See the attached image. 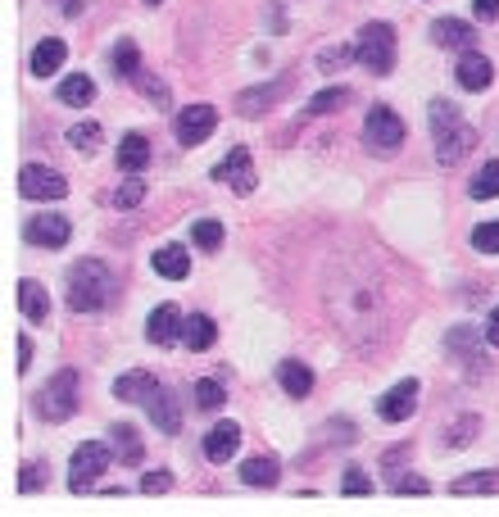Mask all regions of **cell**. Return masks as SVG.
Wrapping results in <instances>:
<instances>
[{
	"label": "cell",
	"instance_id": "6da1fadb",
	"mask_svg": "<svg viewBox=\"0 0 499 517\" xmlns=\"http://www.w3.org/2000/svg\"><path fill=\"white\" fill-rule=\"evenodd\" d=\"M118 277L109 273L100 259H82L69 273V309L73 313H100L105 304H114Z\"/></svg>",
	"mask_w": 499,
	"mask_h": 517
},
{
	"label": "cell",
	"instance_id": "7a4b0ae2",
	"mask_svg": "<svg viewBox=\"0 0 499 517\" xmlns=\"http://www.w3.org/2000/svg\"><path fill=\"white\" fill-rule=\"evenodd\" d=\"M431 132H436V159H441L445 168L459 164V159L477 146V132L463 123V114L450 100H431Z\"/></svg>",
	"mask_w": 499,
	"mask_h": 517
},
{
	"label": "cell",
	"instance_id": "3957f363",
	"mask_svg": "<svg viewBox=\"0 0 499 517\" xmlns=\"http://www.w3.org/2000/svg\"><path fill=\"white\" fill-rule=\"evenodd\" d=\"M78 413V372L73 368H59L55 377L41 386L37 395V418L46 422H69Z\"/></svg>",
	"mask_w": 499,
	"mask_h": 517
},
{
	"label": "cell",
	"instance_id": "277c9868",
	"mask_svg": "<svg viewBox=\"0 0 499 517\" xmlns=\"http://www.w3.org/2000/svg\"><path fill=\"white\" fill-rule=\"evenodd\" d=\"M354 50H359L363 69L377 73V78H386V73L395 69V28H391V23H363Z\"/></svg>",
	"mask_w": 499,
	"mask_h": 517
},
{
	"label": "cell",
	"instance_id": "5b68a950",
	"mask_svg": "<svg viewBox=\"0 0 499 517\" xmlns=\"http://www.w3.org/2000/svg\"><path fill=\"white\" fill-rule=\"evenodd\" d=\"M363 146H368L372 155H386V159L404 146V123L391 105L368 109V118H363Z\"/></svg>",
	"mask_w": 499,
	"mask_h": 517
},
{
	"label": "cell",
	"instance_id": "8992f818",
	"mask_svg": "<svg viewBox=\"0 0 499 517\" xmlns=\"http://www.w3.org/2000/svg\"><path fill=\"white\" fill-rule=\"evenodd\" d=\"M109 468V449L100 440H87V445L73 449V463H69V490L82 495V490L96 486V477Z\"/></svg>",
	"mask_w": 499,
	"mask_h": 517
},
{
	"label": "cell",
	"instance_id": "52a82bcc",
	"mask_svg": "<svg viewBox=\"0 0 499 517\" xmlns=\"http://www.w3.org/2000/svg\"><path fill=\"white\" fill-rule=\"evenodd\" d=\"M19 196L23 200H64L69 196V182L46 164H23L19 173Z\"/></svg>",
	"mask_w": 499,
	"mask_h": 517
},
{
	"label": "cell",
	"instance_id": "ba28073f",
	"mask_svg": "<svg viewBox=\"0 0 499 517\" xmlns=\"http://www.w3.org/2000/svg\"><path fill=\"white\" fill-rule=\"evenodd\" d=\"M214 182L232 186L236 196H250V191H255V182H259V173H255V159H250V150H245V146H232V155H227L223 164L214 168Z\"/></svg>",
	"mask_w": 499,
	"mask_h": 517
},
{
	"label": "cell",
	"instance_id": "9c48e42d",
	"mask_svg": "<svg viewBox=\"0 0 499 517\" xmlns=\"http://www.w3.org/2000/svg\"><path fill=\"white\" fill-rule=\"evenodd\" d=\"M214 127H218V109L214 105H191V109H182V114H177L173 132H177V141H182V146H200V141H205Z\"/></svg>",
	"mask_w": 499,
	"mask_h": 517
},
{
	"label": "cell",
	"instance_id": "30bf717a",
	"mask_svg": "<svg viewBox=\"0 0 499 517\" xmlns=\"http://www.w3.org/2000/svg\"><path fill=\"white\" fill-rule=\"evenodd\" d=\"M23 236H28V245H41V250H59V245H69L73 227H69V218H59V214H37V218H28Z\"/></svg>",
	"mask_w": 499,
	"mask_h": 517
},
{
	"label": "cell",
	"instance_id": "8fae6325",
	"mask_svg": "<svg viewBox=\"0 0 499 517\" xmlns=\"http://www.w3.org/2000/svg\"><path fill=\"white\" fill-rule=\"evenodd\" d=\"M291 91V73H282L277 82H264V87H250V91H241L236 96V114H245V118H259L264 109H273L277 100Z\"/></svg>",
	"mask_w": 499,
	"mask_h": 517
},
{
	"label": "cell",
	"instance_id": "7c38bea8",
	"mask_svg": "<svg viewBox=\"0 0 499 517\" xmlns=\"http://www.w3.org/2000/svg\"><path fill=\"white\" fill-rule=\"evenodd\" d=\"M418 395H422V386L418 381H400V386H391V391L377 400V413H382V422H404V418H413V409H418Z\"/></svg>",
	"mask_w": 499,
	"mask_h": 517
},
{
	"label": "cell",
	"instance_id": "4fadbf2b",
	"mask_svg": "<svg viewBox=\"0 0 499 517\" xmlns=\"http://www.w3.org/2000/svg\"><path fill=\"white\" fill-rule=\"evenodd\" d=\"M454 78H459L463 91H486L490 82H495V64H490L481 50H463L459 69H454Z\"/></svg>",
	"mask_w": 499,
	"mask_h": 517
},
{
	"label": "cell",
	"instance_id": "5bb4252c",
	"mask_svg": "<svg viewBox=\"0 0 499 517\" xmlns=\"http://www.w3.org/2000/svg\"><path fill=\"white\" fill-rule=\"evenodd\" d=\"M182 332H186V322H182V313H177V304H159V309L146 318V341L150 345H173Z\"/></svg>",
	"mask_w": 499,
	"mask_h": 517
},
{
	"label": "cell",
	"instance_id": "9a60e30c",
	"mask_svg": "<svg viewBox=\"0 0 499 517\" xmlns=\"http://www.w3.org/2000/svg\"><path fill=\"white\" fill-rule=\"evenodd\" d=\"M146 413H150V422H155V427L164 431V436H177V431H182V413H177L173 395H168L164 386H155V391H150Z\"/></svg>",
	"mask_w": 499,
	"mask_h": 517
},
{
	"label": "cell",
	"instance_id": "2e32d148",
	"mask_svg": "<svg viewBox=\"0 0 499 517\" xmlns=\"http://www.w3.org/2000/svg\"><path fill=\"white\" fill-rule=\"evenodd\" d=\"M236 449H241V427H236V422H218V427L205 436V459L209 463H227Z\"/></svg>",
	"mask_w": 499,
	"mask_h": 517
},
{
	"label": "cell",
	"instance_id": "e0dca14e",
	"mask_svg": "<svg viewBox=\"0 0 499 517\" xmlns=\"http://www.w3.org/2000/svg\"><path fill=\"white\" fill-rule=\"evenodd\" d=\"M431 41H436V46H454V50H472L477 32H472V23H463V19H436L431 23Z\"/></svg>",
	"mask_w": 499,
	"mask_h": 517
},
{
	"label": "cell",
	"instance_id": "ac0fdd59",
	"mask_svg": "<svg viewBox=\"0 0 499 517\" xmlns=\"http://www.w3.org/2000/svg\"><path fill=\"white\" fill-rule=\"evenodd\" d=\"M64 59H69V46H64L59 37H46V41H37V50H32V73H37V78H50V73L64 69Z\"/></svg>",
	"mask_w": 499,
	"mask_h": 517
},
{
	"label": "cell",
	"instance_id": "d6986e66",
	"mask_svg": "<svg viewBox=\"0 0 499 517\" xmlns=\"http://www.w3.org/2000/svg\"><path fill=\"white\" fill-rule=\"evenodd\" d=\"M486 341H490V336L477 332V327H454L450 341H445V345H450V350L459 354V359L468 363V368H477V363H481V350H486Z\"/></svg>",
	"mask_w": 499,
	"mask_h": 517
},
{
	"label": "cell",
	"instance_id": "ffe728a7",
	"mask_svg": "<svg viewBox=\"0 0 499 517\" xmlns=\"http://www.w3.org/2000/svg\"><path fill=\"white\" fill-rule=\"evenodd\" d=\"M277 381H282V391L291 395V400H304V395L314 391V372L304 368V363H295V359L277 363Z\"/></svg>",
	"mask_w": 499,
	"mask_h": 517
},
{
	"label": "cell",
	"instance_id": "44dd1931",
	"mask_svg": "<svg viewBox=\"0 0 499 517\" xmlns=\"http://www.w3.org/2000/svg\"><path fill=\"white\" fill-rule=\"evenodd\" d=\"M155 386H159V381L150 377V372H123V377L114 381V395H118L123 404H146Z\"/></svg>",
	"mask_w": 499,
	"mask_h": 517
},
{
	"label": "cell",
	"instance_id": "7402d4cb",
	"mask_svg": "<svg viewBox=\"0 0 499 517\" xmlns=\"http://www.w3.org/2000/svg\"><path fill=\"white\" fill-rule=\"evenodd\" d=\"M150 164V141L141 132H128V137L118 141V168L123 173H141Z\"/></svg>",
	"mask_w": 499,
	"mask_h": 517
},
{
	"label": "cell",
	"instance_id": "603a6c76",
	"mask_svg": "<svg viewBox=\"0 0 499 517\" xmlns=\"http://www.w3.org/2000/svg\"><path fill=\"white\" fill-rule=\"evenodd\" d=\"M277 472H282V463H277L273 454H259V459H245L241 463V481H245V486H255V490L277 486Z\"/></svg>",
	"mask_w": 499,
	"mask_h": 517
},
{
	"label": "cell",
	"instance_id": "cb8c5ba5",
	"mask_svg": "<svg viewBox=\"0 0 499 517\" xmlns=\"http://www.w3.org/2000/svg\"><path fill=\"white\" fill-rule=\"evenodd\" d=\"M150 264H155L159 277H168V282H182V277L191 273V254H186L182 245H164V250H159Z\"/></svg>",
	"mask_w": 499,
	"mask_h": 517
},
{
	"label": "cell",
	"instance_id": "d4e9b609",
	"mask_svg": "<svg viewBox=\"0 0 499 517\" xmlns=\"http://www.w3.org/2000/svg\"><path fill=\"white\" fill-rule=\"evenodd\" d=\"M19 309L28 322H46L50 318V300L46 291H41V282H32V277H23L19 282Z\"/></svg>",
	"mask_w": 499,
	"mask_h": 517
},
{
	"label": "cell",
	"instance_id": "484cf974",
	"mask_svg": "<svg viewBox=\"0 0 499 517\" xmlns=\"http://www.w3.org/2000/svg\"><path fill=\"white\" fill-rule=\"evenodd\" d=\"M59 100L73 109H87L91 100H96V82H91L87 73H69V78L59 82Z\"/></svg>",
	"mask_w": 499,
	"mask_h": 517
},
{
	"label": "cell",
	"instance_id": "4316f807",
	"mask_svg": "<svg viewBox=\"0 0 499 517\" xmlns=\"http://www.w3.org/2000/svg\"><path fill=\"white\" fill-rule=\"evenodd\" d=\"M182 341L191 345V350H209V345L218 341V327H214V318H205V313H191V318H186V332H182Z\"/></svg>",
	"mask_w": 499,
	"mask_h": 517
},
{
	"label": "cell",
	"instance_id": "83f0119b",
	"mask_svg": "<svg viewBox=\"0 0 499 517\" xmlns=\"http://www.w3.org/2000/svg\"><path fill=\"white\" fill-rule=\"evenodd\" d=\"M109 436H114V454L123 463H128V468H137L141 459H146V449H141V436H137V427H114L109 431Z\"/></svg>",
	"mask_w": 499,
	"mask_h": 517
},
{
	"label": "cell",
	"instance_id": "f1b7e54d",
	"mask_svg": "<svg viewBox=\"0 0 499 517\" xmlns=\"http://www.w3.org/2000/svg\"><path fill=\"white\" fill-rule=\"evenodd\" d=\"M114 73H118V82H123V78L137 82L141 78V55H137V41H132V37H123L114 46Z\"/></svg>",
	"mask_w": 499,
	"mask_h": 517
},
{
	"label": "cell",
	"instance_id": "f546056e",
	"mask_svg": "<svg viewBox=\"0 0 499 517\" xmlns=\"http://www.w3.org/2000/svg\"><path fill=\"white\" fill-rule=\"evenodd\" d=\"M450 495H499V472H472L450 486Z\"/></svg>",
	"mask_w": 499,
	"mask_h": 517
},
{
	"label": "cell",
	"instance_id": "4dcf8cb0",
	"mask_svg": "<svg viewBox=\"0 0 499 517\" xmlns=\"http://www.w3.org/2000/svg\"><path fill=\"white\" fill-rule=\"evenodd\" d=\"M341 105H350V87H327V91H318V96L304 105V114L323 118V114H336Z\"/></svg>",
	"mask_w": 499,
	"mask_h": 517
},
{
	"label": "cell",
	"instance_id": "1f68e13d",
	"mask_svg": "<svg viewBox=\"0 0 499 517\" xmlns=\"http://www.w3.org/2000/svg\"><path fill=\"white\" fill-rule=\"evenodd\" d=\"M468 196H472V200H495V196H499V159H490V164L481 168L477 177H472Z\"/></svg>",
	"mask_w": 499,
	"mask_h": 517
},
{
	"label": "cell",
	"instance_id": "d6a6232c",
	"mask_svg": "<svg viewBox=\"0 0 499 517\" xmlns=\"http://www.w3.org/2000/svg\"><path fill=\"white\" fill-rule=\"evenodd\" d=\"M191 400H196V409L218 413L223 409V400H227V391L218 386V381H196V386H191Z\"/></svg>",
	"mask_w": 499,
	"mask_h": 517
},
{
	"label": "cell",
	"instance_id": "836d02e7",
	"mask_svg": "<svg viewBox=\"0 0 499 517\" xmlns=\"http://www.w3.org/2000/svg\"><path fill=\"white\" fill-rule=\"evenodd\" d=\"M69 146L82 150V155H91V150L100 146V123H91V118H87V123H73L69 127Z\"/></svg>",
	"mask_w": 499,
	"mask_h": 517
},
{
	"label": "cell",
	"instance_id": "e575fe53",
	"mask_svg": "<svg viewBox=\"0 0 499 517\" xmlns=\"http://www.w3.org/2000/svg\"><path fill=\"white\" fill-rule=\"evenodd\" d=\"M191 236H196V245L200 250H218V245H223V223H218V218H200L196 227H191Z\"/></svg>",
	"mask_w": 499,
	"mask_h": 517
},
{
	"label": "cell",
	"instance_id": "d590c367",
	"mask_svg": "<svg viewBox=\"0 0 499 517\" xmlns=\"http://www.w3.org/2000/svg\"><path fill=\"white\" fill-rule=\"evenodd\" d=\"M472 250H481V254H499V218H490V223L472 227Z\"/></svg>",
	"mask_w": 499,
	"mask_h": 517
},
{
	"label": "cell",
	"instance_id": "8d00e7d4",
	"mask_svg": "<svg viewBox=\"0 0 499 517\" xmlns=\"http://www.w3.org/2000/svg\"><path fill=\"white\" fill-rule=\"evenodd\" d=\"M481 431V418H459L454 427H445V445H454V449H463V445H472V436Z\"/></svg>",
	"mask_w": 499,
	"mask_h": 517
},
{
	"label": "cell",
	"instance_id": "74e56055",
	"mask_svg": "<svg viewBox=\"0 0 499 517\" xmlns=\"http://www.w3.org/2000/svg\"><path fill=\"white\" fill-rule=\"evenodd\" d=\"M350 59H359V50H354V46H327L323 55H318V69H323V73H336V69H345Z\"/></svg>",
	"mask_w": 499,
	"mask_h": 517
},
{
	"label": "cell",
	"instance_id": "f35d334b",
	"mask_svg": "<svg viewBox=\"0 0 499 517\" xmlns=\"http://www.w3.org/2000/svg\"><path fill=\"white\" fill-rule=\"evenodd\" d=\"M141 200H146V182H137V177H132V182H123V186L114 191V205H118V209H137Z\"/></svg>",
	"mask_w": 499,
	"mask_h": 517
},
{
	"label": "cell",
	"instance_id": "ab89813d",
	"mask_svg": "<svg viewBox=\"0 0 499 517\" xmlns=\"http://www.w3.org/2000/svg\"><path fill=\"white\" fill-rule=\"evenodd\" d=\"M341 490L345 495H372V477H363L359 468H350V477L341 481Z\"/></svg>",
	"mask_w": 499,
	"mask_h": 517
},
{
	"label": "cell",
	"instance_id": "60d3db41",
	"mask_svg": "<svg viewBox=\"0 0 499 517\" xmlns=\"http://www.w3.org/2000/svg\"><path fill=\"white\" fill-rule=\"evenodd\" d=\"M168 486H173V477H168L164 468H159V472H146V481H141V490H146V495H164Z\"/></svg>",
	"mask_w": 499,
	"mask_h": 517
},
{
	"label": "cell",
	"instance_id": "b9f144b4",
	"mask_svg": "<svg viewBox=\"0 0 499 517\" xmlns=\"http://www.w3.org/2000/svg\"><path fill=\"white\" fill-rule=\"evenodd\" d=\"M141 91H146V96L150 100H155V105H168V87H164V82H159V78H146V73H141Z\"/></svg>",
	"mask_w": 499,
	"mask_h": 517
},
{
	"label": "cell",
	"instance_id": "7bdbcfd3",
	"mask_svg": "<svg viewBox=\"0 0 499 517\" xmlns=\"http://www.w3.org/2000/svg\"><path fill=\"white\" fill-rule=\"evenodd\" d=\"M427 481L422 477H404V481H395V495H427Z\"/></svg>",
	"mask_w": 499,
	"mask_h": 517
},
{
	"label": "cell",
	"instance_id": "ee69618b",
	"mask_svg": "<svg viewBox=\"0 0 499 517\" xmlns=\"http://www.w3.org/2000/svg\"><path fill=\"white\" fill-rule=\"evenodd\" d=\"M472 10H477L481 23H495L499 19V0H472Z\"/></svg>",
	"mask_w": 499,
	"mask_h": 517
},
{
	"label": "cell",
	"instance_id": "f6af8a7d",
	"mask_svg": "<svg viewBox=\"0 0 499 517\" xmlns=\"http://www.w3.org/2000/svg\"><path fill=\"white\" fill-rule=\"evenodd\" d=\"M28 368H32V341L19 336V372H28Z\"/></svg>",
	"mask_w": 499,
	"mask_h": 517
},
{
	"label": "cell",
	"instance_id": "bcb514c9",
	"mask_svg": "<svg viewBox=\"0 0 499 517\" xmlns=\"http://www.w3.org/2000/svg\"><path fill=\"white\" fill-rule=\"evenodd\" d=\"M87 5H91V0H59V10L69 14V19H78V14L87 10Z\"/></svg>",
	"mask_w": 499,
	"mask_h": 517
},
{
	"label": "cell",
	"instance_id": "7dc6e473",
	"mask_svg": "<svg viewBox=\"0 0 499 517\" xmlns=\"http://www.w3.org/2000/svg\"><path fill=\"white\" fill-rule=\"evenodd\" d=\"M486 336H490V345H499V304L490 309V318H486Z\"/></svg>",
	"mask_w": 499,
	"mask_h": 517
},
{
	"label": "cell",
	"instance_id": "c3c4849f",
	"mask_svg": "<svg viewBox=\"0 0 499 517\" xmlns=\"http://www.w3.org/2000/svg\"><path fill=\"white\" fill-rule=\"evenodd\" d=\"M37 486H41L37 468H28V472H23V481H19V490H23V495H28V490H37Z\"/></svg>",
	"mask_w": 499,
	"mask_h": 517
},
{
	"label": "cell",
	"instance_id": "681fc988",
	"mask_svg": "<svg viewBox=\"0 0 499 517\" xmlns=\"http://www.w3.org/2000/svg\"><path fill=\"white\" fill-rule=\"evenodd\" d=\"M146 5H159V0H146Z\"/></svg>",
	"mask_w": 499,
	"mask_h": 517
}]
</instances>
